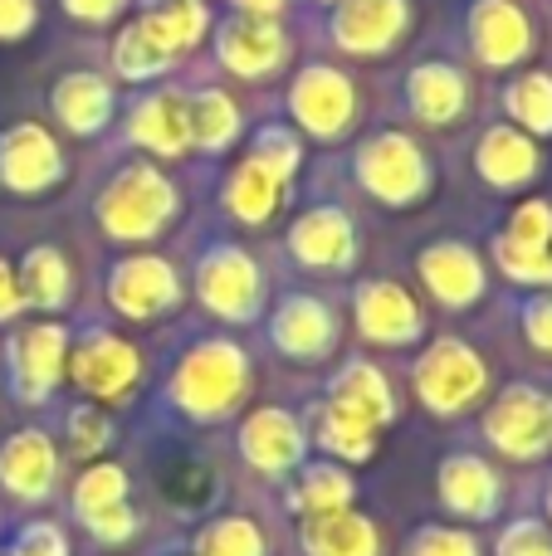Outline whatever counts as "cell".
I'll return each instance as SVG.
<instances>
[{"label": "cell", "mask_w": 552, "mask_h": 556, "mask_svg": "<svg viewBox=\"0 0 552 556\" xmlns=\"http://www.w3.org/2000/svg\"><path fill=\"white\" fill-rule=\"evenodd\" d=\"M244 391H250V362L230 342L191 346L172 381V401L191 420H221V415H230L244 401Z\"/></svg>", "instance_id": "6da1fadb"}, {"label": "cell", "mask_w": 552, "mask_h": 556, "mask_svg": "<svg viewBox=\"0 0 552 556\" xmlns=\"http://www.w3.org/2000/svg\"><path fill=\"white\" fill-rule=\"evenodd\" d=\"M485 434L509 459H543L552 450V401L534 386H509L489 410Z\"/></svg>", "instance_id": "7a4b0ae2"}, {"label": "cell", "mask_w": 552, "mask_h": 556, "mask_svg": "<svg viewBox=\"0 0 552 556\" xmlns=\"http://www.w3.org/2000/svg\"><path fill=\"white\" fill-rule=\"evenodd\" d=\"M416 391L436 415H460L485 395V362L465 342H436L416 362Z\"/></svg>", "instance_id": "3957f363"}, {"label": "cell", "mask_w": 552, "mask_h": 556, "mask_svg": "<svg viewBox=\"0 0 552 556\" xmlns=\"http://www.w3.org/2000/svg\"><path fill=\"white\" fill-rule=\"evenodd\" d=\"M172 215V186L162 181L147 166H133V172L117 176V186L103 195V225L117 235V240H142V235H156V225Z\"/></svg>", "instance_id": "277c9868"}, {"label": "cell", "mask_w": 552, "mask_h": 556, "mask_svg": "<svg viewBox=\"0 0 552 556\" xmlns=\"http://www.w3.org/2000/svg\"><path fill=\"white\" fill-rule=\"evenodd\" d=\"M68 376H74L88 395L113 401V395H127L137 386L142 362H137V352L127 342H117V337H108V332H93L74 346V356H68Z\"/></svg>", "instance_id": "5b68a950"}, {"label": "cell", "mask_w": 552, "mask_h": 556, "mask_svg": "<svg viewBox=\"0 0 552 556\" xmlns=\"http://www.w3.org/2000/svg\"><path fill=\"white\" fill-rule=\"evenodd\" d=\"M54 473H59V454L49 444V434L20 430L0 444V483H5L10 498H20V503L45 498L54 489Z\"/></svg>", "instance_id": "8992f818"}, {"label": "cell", "mask_w": 552, "mask_h": 556, "mask_svg": "<svg viewBox=\"0 0 552 556\" xmlns=\"http://www.w3.org/2000/svg\"><path fill=\"white\" fill-rule=\"evenodd\" d=\"M10 362H15L20 401H45V395L59 386L64 366H68V342H64V332H59L54 323H39V327H29V332L15 337Z\"/></svg>", "instance_id": "52a82bcc"}, {"label": "cell", "mask_w": 552, "mask_h": 556, "mask_svg": "<svg viewBox=\"0 0 552 556\" xmlns=\"http://www.w3.org/2000/svg\"><path fill=\"white\" fill-rule=\"evenodd\" d=\"M240 454L260 473H289L303 459V430L289 410H254L240 430Z\"/></svg>", "instance_id": "ba28073f"}, {"label": "cell", "mask_w": 552, "mask_h": 556, "mask_svg": "<svg viewBox=\"0 0 552 556\" xmlns=\"http://www.w3.org/2000/svg\"><path fill=\"white\" fill-rule=\"evenodd\" d=\"M440 498L455 518L485 522L499 513V473L475 454H455L440 464Z\"/></svg>", "instance_id": "9c48e42d"}, {"label": "cell", "mask_w": 552, "mask_h": 556, "mask_svg": "<svg viewBox=\"0 0 552 556\" xmlns=\"http://www.w3.org/2000/svg\"><path fill=\"white\" fill-rule=\"evenodd\" d=\"M176 274L166 269L162 260H133V264H117L113 283H108V298H113L117 313L127 317H156L166 307H176Z\"/></svg>", "instance_id": "30bf717a"}, {"label": "cell", "mask_w": 552, "mask_h": 556, "mask_svg": "<svg viewBox=\"0 0 552 556\" xmlns=\"http://www.w3.org/2000/svg\"><path fill=\"white\" fill-rule=\"evenodd\" d=\"M201 298L221 317H250L260 307V274H254V264L244 254L221 250L201 269Z\"/></svg>", "instance_id": "8fae6325"}, {"label": "cell", "mask_w": 552, "mask_h": 556, "mask_svg": "<svg viewBox=\"0 0 552 556\" xmlns=\"http://www.w3.org/2000/svg\"><path fill=\"white\" fill-rule=\"evenodd\" d=\"M362 181L381 195V201H411L426 186V166H421L416 147L406 137H381L362 156Z\"/></svg>", "instance_id": "7c38bea8"}, {"label": "cell", "mask_w": 552, "mask_h": 556, "mask_svg": "<svg viewBox=\"0 0 552 556\" xmlns=\"http://www.w3.org/2000/svg\"><path fill=\"white\" fill-rule=\"evenodd\" d=\"M357 327L372 337V342H416L421 337V313L397 283H367L357 298Z\"/></svg>", "instance_id": "4fadbf2b"}, {"label": "cell", "mask_w": 552, "mask_h": 556, "mask_svg": "<svg viewBox=\"0 0 552 556\" xmlns=\"http://www.w3.org/2000/svg\"><path fill=\"white\" fill-rule=\"evenodd\" d=\"M0 176H5L15 191H25V195L45 191V186L59 176L54 142H49L39 127H15V132L5 137V147H0Z\"/></svg>", "instance_id": "5bb4252c"}, {"label": "cell", "mask_w": 552, "mask_h": 556, "mask_svg": "<svg viewBox=\"0 0 552 556\" xmlns=\"http://www.w3.org/2000/svg\"><path fill=\"white\" fill-rule=\"evenodd\" d=\"M303 552L309 556H381V538L372 528V518L342 508V513H323V518L303 522Z\"/></svg>", "instance_id": "9a60e30c"}, {"label": "cell", "mask_w": 552, "mask_h": 556, "mask_svg": "<svg viewBox=\"0 0 552 556\" xmlns=\"http://www.w3.org/2000/svg\"><path fill=\"white\" fill-rule=\"evenodd\" d=\"M293 113L323 137L342 132V123H348V113H352L348 78L333 74V68H313V74H303L299 88H293Z\"/></svg>", "instance_id": "2e32d148"}, {"label": "cell", "mask_w": 552, "mask_h": 556, "mask_svg": "<svg viewBox=\"0 0 552 556\" xmlns=\"http://www.w3.org/2000/svg\"><path fill=\"white\" fill-rule=\"evenodd\" d=\"M421 274H426L430 293L450 307H465L485 293V274H479V260L460 244H436V250L421 254Z\"/></svg>", "instance_id": "e0dca14e"}, {"label": "cell", "mask_w": 552, "mask_h": 556, "mask_svg": "<svg viewBox=\"0 0 552 556\" xmlns=\"http://www.w3.org/2000/svg\"><path fill=\"white\" fill-rule=\"evenodd\" d=\"M333 337H338L333 332V313L323 303H313V298H289L279 307V317H274V342L289 356H299V362L323 356L333 346Z\"/></svg>", "instance_id": "ac0fdd59"}, {"label": "cell", "mask_w": 552, "mask_h": 556, "mask_svg": "<svg viewBox=\"0 0 552 556\" xmlns=\"http://www.w3.org/2000/svg\"><path fill=\"white\" fill-rule=\"evenodd\" d=\"M333 405H338V410H348V415H357V420L372 425V430H381V425L397 415L387 376H381L377 366H367V362L348 366V371L333 381Z\"/></svg>", "instance_id": "d6986e66"}, {"label": "cell", "mask_w": 552, "mask_h": 556, "mask_svg": "<svg viewBox=\"0 0 552 556\" xmlns=\"http://www.w3.org/2000/svg\"><path fill=\"white\" fill-rule=\"evenodd\" d=\"M352 250H357V240H352L348 220L338 211H318L293 230V254L303 264H313V269H348Z\"/></svg>", "instance_id": "ffe728a7"}, {"label": "cell", "mask_w": 552, "mask_h": 556, "mask_svg": "<svg viewBox=\"0 0 552 556\" xmlns=\"http://www.w3.org/2000/svg\"><path fill=\"white\" fill-rule=\"evenodd\" d=\"M401 25H406L401 0H348L338 15V39L348 49H387Z\"/></svg>", "instance_id": "44dd1931"}, {"label": "cell", "mask_w": 552, "mask_h": 556, "mask_svg": "<svg viewBox=\"0 0 552 556\" xmlns=\"http://www.w3.org/2000/svg\"><path fill=\"white\" fill-rule=\"evenodd\" d=\"M475 45L489 64H514L528 54V20L504 0H485L475 10Z\"/></svg>", "instance_id": "7402d4cb"}, {"label": "cell", "mask_w": 552, "mask_h": 556, "mask_svg": "<svg viewBox=\"0 0 552 556\" xmlns=\"http://www.w3.org/2000/svg\"><path fill=\"white\" fill-rule=\"evenodd\" d=\"M221 54L230 68H240V74H264V68L274 64V59L284 54V39L279 29L269 25V20H235L230 29H225L221 39Z\"/></svg>", "instance_id": "603a6c76"}, {"label": "cell", "mask_w": 552, "mask_h": 556, "mask_svg": "<svg viewBox=\"0 0 552 556\" xmlns=\"http://www.w3.org/2000/svg\"><path fill=\"white\" fill-rule=\"evenodd\" d=\"M133 132H137V142H147L152 152L176 156L186 142H191V113L181 108L176 93H162V98H152V103H142Z\"/></svg>", "instance_id": "cb8c5ba5"}, {"label": "cell", "mask_w": 552, "mask_h": 556, "mask_svg": "<svg viewBox=\"0 0 552 556\" xmlns=\"http://www.w3.org/2000/svg\"><path fill=\"white\" fill-rule=\"evenodd\" d=\"M313 434H318L323 450L338 454V459H348V464H367L372 454H377V430H372V425H362L357 415L338 410L333 401L318 410V420H313Z\"/></svg>", "instance_id": "d4e9b609"}, {"label": "cell", "mask_w": 552, "mask_h": 556, "mask_svg": "<svg viewBox=\"0 0 552 556\" xmlns=\"http://www.w3.org/2000/svg\"><path fill=\"white\" fill-rule=\"evenodd\" d=\"M479 166H485V176L494 186H524L528 176L538 172V152L528 137L509 132V127H499V132L485 137V152H479Z\"/></svg>", "instance_id": "484cf974"}, {"label": "cell", "mask_w": 552, "mask_h": 556, "mask_svg": "<svg viewBox=\"0 0 552 556\" xmlns=\"http://www.w3.org/2000/svg\"><path fill=\"white\" fill-rule=\"evenodd\" d=\"M293 508L303 518H323V513H342L352 508V479L338 464H313L303 469V479L293 483Z\"/></svg>", "instance_id": "4316f807"}, {"label": "cell", "mask_w": 552, "mask_h": 556, "mask_svg": "<svg viewBox=\"0 0 552 556\" xmlns=\"http://www.w3.org/2000/svg\"><path fill=\"white\" fill-rule=\"evenodd\" d=\"M201 29H205V5H201V0H172L166 10H156V15L142 20V35L152 39L166 59H172L176 49L196 45V39H201Z\"/></svg>", "instance_id": "83f0119b"}, {"label": "cell", "mask_w": 552, "mask_h": 556, "mask_svg": "<svg viewBox=\"0 0 552 556\" xmlns=\"http://www.w3.org/2000/svg\"><path fill=\"white\" fill-rule=\"evenodd\" d=\"M196 556H264V532L254 518H215L196 532Z\"/></svg>", "instance_id": "f1b7e54d"}, {"label": "cell", "mask_w": 552, "mask_h": 556, "mask_svg": "<svg viewBox=\"0 0 552 556\" xmlns=\"http://www.w3.org/2000/svg\"><path fill=\"white\" fill-rule=\"evenodd\" d=\"M411 103L430 123H450L460 113V103H465V84L450 68H421L416 84H411Z\"/></svg>", "instance_id": "f546056e"}, {"label": "cell", "mask_w": 552, "mask_h": 556, "mask_svg": "<svg viewBox=\"0 0 552 556\" xmlns=\"http://www.w3.org/2000/svg\"><path fill=\"white\" fill-rule=\"evenodd\" d=\"M274 205H279V176L250 156V162L240 166V176H235V186H230V211L240 215V220H264Z\"/></svg>", "instance_id": "4dcf8cb0"}, {"label": "cell", "mask_w": 552, "mask_h": 556, "mask_svg": "<svg viewBox=\"0 0 552 556\" xmlns=\"http://www.w3.org/2000/svg\"><path fill=\"white\" fill-rule=\"evenodd\" d=\"M117 503H127V473L117 469V464H93V469H84V479L74 483L78 518H93V513L117 508Z\"/></svg>", "instance_id": "1f68e13d"}, {"label": "cell", "mask_w": 552, "mask_h": 556, "mask_svg": "<svg viewBox=\"0 0 552 556\" xmlns=\"http://www.w3.org/2000/svg\"><path fill=\"white\" fill-rule=\"evenodd\" d=\"M59 113H64L68 127L93 132L108 117V88L98 84V78H68V84L59 88Z\"/></svg>", "instance_id": "d6a6232c"}, {"label": "cell", "mask_w": 552, "mask_h": 556, "mask_svg": "<svg viewBox=\"0 0 552 556\" xmlns=\"http://www.w3.org/2000/svg\"><path fill=\"white\" fill-rule=\"evenodd\" d=\"M25 293L39 307H64L68 298V269L54 250H35L25 260Z\"/></svg>", "instance_id": "836d02e7"}, {"label": "cell", "mask_w": 552, "mask_h": 556, "mask_svg": "<svg viewBox=\"0 0 552 556\" xmlns=\"http://www.w3.org/2000/svg\"><path fill=\"white\" fill-rule=\"evenodd\" d=\"M509 108L518 123H528L534 132H552V78L548 74H528L509 88Z\"/></svg>", "instance_id": "e575fe53"}, {"label": "cell", "mask_w": 552, "mask_h": 556, "mask_svg": "<svg viewBox=\"0 0 552 556\" xmlns=\"http://www.w3.org/2000/svg\"><path fill=\"white\" fill-rule=\"evenodd\" d=\"M191 132L201 137L205 147H225V142H230V132H235L230 98H225V93H205L201 103H196V113H191Z\"/></svg>", "instance_id": "d590c367"}, {"label": "cell", "mask_w": 552, "mask_h": 556, "mask_svg": "<svg viewBox=\"0 0 552 556\" xmlns=\"http://www.w3.org/2000/svg\"><path fill=\"white\" fill-rule=\"evenodd\" d=\"M499 264H504L509 278L518 283H552V260L548 250H534V244H518V240H499Z\"/></svg>", "instance_id": "8d00e7d4"}, {"label": "cell", "mask_w": 552, "mask_h": 556, "mask_svg": "<svg viewBox=\"0 0 552 556\" xmlns=\"http://www.w3.org/2000/svg\"><path fill=\"white\" fill-rule=\"evenodd\" d=\"M113 59H117V68H123L127 78H147V74H156V68H166V54L142 35V25L127 29V35L117 39Z\"/></svg>", "instance_id": "74e56055"}, {"label": "cell", "mask_w": 552, "mask_h": 556, "mask_svg": "<svg viewBox=\"0 0 552 556\" xmlns=\"http://www.w3.org/2000/svg\"><path fill=\"white\" fill-rule=\"evenodd\" d=\"M108 440H113V425H108V415H98L93 405L68 415V444H74V454H103Z\"/></svg>", "instance_id": "f35d334b"}, {"label": "cell", "mask_w": 552, "mask_h": 556, "mask_svg": "<svg viewBox=\"0 0 552 556\" xmlns=\"http://www.w3.org/2000/svg\"><path fill=\"white\" fill-rule=\"evenodd\" d=\"M411 556H479V542L475 532H460V528H426L411 542Z\"/></svg>", "instance_id": "ab89813d"}, {"label": "cell", "mask_w": 552, "mask_h": 556, "mask_svg": "<svg viewBox=\"0 0 552 556\" xmlns=\"http://www.w3.org/2000/svg\"><path fill=\"white\" fill-rule=\"evenodd\" d=\"M499 556H552L548 528L534 518H518L514 528H504V538H499Z\"/></svg>", "instance_id": "60d3db41"}, {"label": "cell", "mask_w": 552, "mask_h": 556, "mask_svg": "<svg viewBox=\"0 0 552 556\" xmlns=\"http://www.w3.org/2000/svg\"><path fill=\"white\" fill-rule=\"evenodd\" d=\"M5 556H68V542L54 522H29V528L10 542Z\"/></svg>", "instance_id": "b9f144b4"}, {"label": "cell", "mask_w": 552, "mask_h": 556, "mask_svg": "<svg viewBox=\"0 0 552 556\" xmlns=\"http://www.w3.org/2000/svg\"><path fill=\"white\" fill-rule=\"evenodd\" d=\"M509 240L534 244V250H548V240H552V211H548L543 201H528L524 211L514 215V230H509Z\"/></svg>", "instance_id": "7bdbcfd3"}, {"label": "cell", "mask_w": 552, "mask_h": 556, "mask_svg": "<svg viewBox=\"0 0 552 556\" xmlns=\"http://www.w3.org/2000/svg\"><path fill=\"white\" fill-rule=\"evenodd\" d=\"M84 528L93 532L98 542H127L137 532V513L127 508V503H117V508H103V513H93V518H84Z\"/></svg>", "instance_id": "ee69618b"}, {"label": "cell", "mask_w": 552, "mask_h": 556, "mask_svg": "<svg viewBox=\"0 0 552 556\" xmlns=\"http://www.w3.org/2000/svg\"><path fill=\"white\" fill-rule=\"evenodd\" d=\"M254 162H264V166H269V172H274V176H279V181H284V176L293 172V162H299V147H293L289 137H284V132H264V142H260V156H254Z\"/></svg>", "instance_id": "f6af8a7d"}, {"label": "cell", "mask_w": 552, "mask_h": 556, "mask_svg": "<svg viewBox=\"0 0 552 556\" xmlns=\"http://www.w3.org/2000/svg\"><path fill=\"white\" fill-rule=\"evenodd\" d=\"M524 323H528V342L543 346V352H552V298H543V303L528 307Z\"/></svg>", "instance_id": "bcb514c9"}, {"label": "cell", "mask_w": 552, "mask_h": 556, "mask_svg": "<svg viewBox=\"0 0 552 556\" xmlns=\"http://www.w3.org/2000/svg\"><path fill=\"white\" fill-rule=\"evenodd\" d=\"M29 20H35V5H29V0H0V39H15Z\"/></svg>", "instance_id": "7dc6e473"}, {"label": "cell", "mask_w": 552, "mask_h": 556, "mask_svg": "<svg viewBox=\"0 0 552 556\" xmlns=\"http://www.w3.org/2000/svg\"><path fill=\"white\" fill-rule=\"evenodd\" d=\"M20 313V283H15V274L0 264V317H15Z\"/></svg>", "instance_id": "c3c4849f"}, {"label": "cell", "mask_w": 552, "mask_h": 556, "mask_svg": "<svg viewBox=\"0 0 552 556\" xmlns=\"http://www.w3.org/2000/svg\"><path fill=\"white\" fill-rule=\"evenodd\" d=\"M68 10H74V15H88V20H103V15H113L117 5H123V0H64Z\"/></svg>", "instance_id": "681fc988"}, {"label": "cell", "mask_w": 552, "mask_h": 556, "mask_svg": "<svg viewBox=\"0 0 552 556\" xmlns=\"http://www.w3.org/2000/svg\"><path fill=\"white\" fill-rule=\"evenodd\" d=\"M240 5H244V10H254V15H264V10H274L279 0H240Z\"/></svg>", "instance_id": "f907efd6"}, {"label": "cell", "mask_w": 552, "mask_h": 556, "mask_svg": "<svg viewBox=\"0 0 552 556\" xmlns=\"http://www.w3.org/2000/svg\"><path fill=\"white\" fill-rule=\"evenodd\" d=\"M548 518H552V489H548Z\"/></svg>", "instance_id": "816d5d0a"}]
</instances>
